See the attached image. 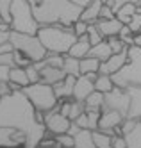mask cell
<instances>
[{
    "instance_id": "db71d44e",
    "label": "cell",
    "mask_w": 141,
    "mask_h": 148,
    "mask_svg": "<svg viewBox=\"0 0 141 148\" xmlns=\"http://www.w3.org/2000/svg\"><path fill=\"white\" fill-rule=\"evenodd\" d=\"M38 148H39V146H38Z\"/></svg>"
},
{
    "instance_id": "d590c367",
    "label": "cell",
    "mask_w": 141,
    "mask_h": 148,
    "mask_svg": "<svg viewBox=\"0 0 141 148\" xmlns=\"http://www.w3.org/2000/svg\"><path fill=\"white\" fill-rule=\"evenodd\" d=\"M11 4L13 0H0V16L6 23H9V11H11Z\"/></svg>"
},
{
    "instance_id": "ba28073f",
    "label": "cell",
    "mask_w": 141,
    "mask_h": 148,
    "mask_svg": "<svg viewBox=\"0 0 141 148\" xmlns=\"http://www.w3.org/2000/svg\"><path fill=\"white\" fill-rule=\"evenodd\" d=\"M129 103H131V97H129V93H127L125 88L114 86L109 93L104 95V107L105 109H114V111H118L123 118L127 116Z\"/></svg>"
},
{
    "instance_id": "ffe728a7",
    "label": "cell",
    "mask_w": 141,
    "mask_h": 148,
    "mask_svg": "<svg viewBox=\"0 0 141 148\" xmlns=\"http://www.w3.org/2000/svg\"><path fill=\"white\" fill-rule=\"evenodd\" d=\"M72 148H95L91 130L80 129L77 134L73 136V146H72Z\"/></svg>"
},
{
    "instance_id": "44dd1931",
    "label": "cell",
    "mask_w": 141,
    "mask_h": 148,
    "mask_svg": "<svg viewBox=\"0 0 141 148\" xmlns=\"http://www.w3.org/2000/svg\"><path fill=\"white\" fill-rule=\"evenodd\" d=\"M111 54H113V50L109 48V45H107V41H105V39H102L100 43L93 45V47L89 48V52H88V56H89V57H96L100 62L105 61Z\"/></svg>"
},
{
    "instance_id": "277c9868",
    "label": "cell",
    "mask_w": 141,
    "mask_h": 148,
    "mask_svg": "<svg viewBox=\"0 0 141 148\" xmlns=\"http://www.w3.org/2000/svg\"><path fill=\"white\" fill-rule=\"evenodd\" d=\"M127 57L129 62L113 73L111 79L114 86L118 88H129V86H141V48L132 45L127 48Z\"/></svg>"
},
{
    "instance_id": "7402d4cb",
    "label": "cell",
    "mask_w": 141,
    "mask_h": 148,
    "mask_svg": "<svg viewBox=\"0 0 141 148\" xmlns=\"http://www.w3.org/2000/svg\"><path fill=\"white\" fill-rule=\"evenodd\" d=\"M80 59H75L72 56H64V61H63V71L66 75H73V77H79L80 75V64H79Z\"/></svg>"
},
{
    "instance_id": "e0dca14e",
    "label": "cell",
    "mask_w": 141,
    "mask_h": 148,
    "mask_svg": "<svg viewBox=\"0 0 141 148\" xmlns=\"http://www.w3.org/2000/svg\"><path fill=\"white\" fill-rule=\"evenodd\" d=\"M89 48H91V43H89V39H88V36H79L77 39L73 41V45L70 47V50H68V56H72V57H75V59H82V57H88V52H89Z\"/></svg>"
},
{
    "instance_id": "83f0119b",
    "label": "cell",
    "mask_w": 141,
    "mask_h": 148,
    "mask_svg": "<svg viewBox=\"0 0 141 148\" xmlns=\"http://www.w3.org/2000/svg\"><path fill=\"white\" fill-rule=\"evenodd\" d=\"M84 111H86V116H88V130H96L102 109H84Z\"/></svg>"
},
{
    "instance_id": "ac0fdd59",
    "label": "cell",
    "mask_w": 141,
    "mask_h": 148,
    "mask_svg": "<svg viewBox=\"0 0 141 148\" xmlns=\"http://www.w3.org/2000/svg\"><path fill=\"white\" fill-rule=\"evenodd\" d=\"M66 73L63 71V68H54V66H43L39 68V80L45 82V84H50L54 86L56 82L63 80Z\"/></svg>"
},
{
    "instance_id": "8992f818",
    "label": "cell",
    "mask_w": 141,
    "mask_h": 148,
    "mask_svg": "<svg viewBox=\"0 0 141 148\" xmlns=\"http://www.w3.org/2000/svg\"><path fill=\"white\" fill-rule=\"evenodd\" d=\"M9 43L13 45L14 50L21 52L30 62H38L41 59H45L47 50L41 45V41L36 34H23V32H9Z\"/></svg>"
},
{
    "instance_id": "7c38bea8",
    "label": "cell",
    "mask_w": 141,
    "mask_h": 148,
    "mask_svg": "<svg viewBox=\"0 0 141 148\" xmlns=\"http://www.w3.org/2000/svg\"><path fill=\"white\" fill-rule=\"evenodd\" d=\"M95 91V86H93V80L88 79V75H79L75 79V84H73V100L77 102H84L88 98V95Z\"/></svg>"
},
{
    "instance_id": "7dc6e473",
    "label": "cell",
    "mask_w": 141,
    "mask_h": 148,
    "mask_svg": "<svg viewBox=\"0 0 141 148\" xmlns=\"http://www.w3.org/2000/svg\"><path fill=\"white\" fill-rule=\"evenodd\" d=\"M72 4H75V5H79V7H86L89 4V0H70Z\"/></svg>"
},
{
    "instance_id": "4316f807",
    "label": "cell",
    "mask_w": 141,
    "mask_h": 148,
    "mask_svg": "<svg viewBox=\"0 0 141 148\" xmlns=\"http://www.w3.org/2000/svg\"><path fill=\"white\" fill-rule=\"evenodd\" d=\"M91 136H93V145L95 148H113L111 146V137L109 134H105L102 130H91Z\"/></svg>"
},
{
    "instance_id": "4fadbf2b",
    "label": "cell",
    "mask_w": 141,
    "mask_h": 148,
    "mask_svg": "<svg viewBox=\"0 0 141 148\" xmlns=\"http://www.w3.org/2000/svg\"><path fill=\"white\" fill-rule=\"evenodd\" d=\"M125 89L131 97V103H129V111L125 118L139 120L141 118V86H129Z\"/></svg>"
},
{
    "instance_id": "8d00e7d4",
    "label": "cell",
    "mask_w": 141,
    "mask_h": 148,
    "mask_svg": "<svg viewBox=\"0 0 141 148\" xmlns=\"http://www.w3.org/2000/svg\"><path fill=\"white\" fill-rule=\"evenodd\" d=\"M13 59H14V66H20V68H25L30 64V61L18 50H13Z\"/></svg>"
},
{
    "instance_id": "603a6c76",
    "label": "cell",
    "mask_w": 141,
    "mask_h": 148,
    "mask_svg": "<svg viewBox=\"0 0 141 148\" xmlns=\"http://www.w3.org/2000/svg\"><path fill=\"white\" fill-rule=\"evenodd\" d=\"M93 86H95V89L96 91H100V93H109L113 88H114V82H113V79H111V75H104V73H98L96 75V79H95V82H93Z\"/></svg>"
},
{
    "instance_id": "6da1fadb",
    "label": "cell",
    "mask_w": 141,
    "mask_h": 148,
    "mask_svg": "<svg viewBox=\"0 0 141 148\" xmlns=\"http://www.w3.org/2000/svg\"><path fill=\"white\" fill-rule=\"evenodd\" d=\"M0 127L23 132V148H38L47 130L45 123L36 121V109L21 89L0 97Z\"/></svg>"
},
{
    "instance_id": "f35d334b",
    "label": "cell",
    "mask_w": 141,
    "mask_h": 148,
    "mask_svg": "<svg viewBox=\"0 0 141 148\" xmlns=\"http://www.w3.org/2000/svg\"><path fill=\"white\" fill-rule=\"evenodd\" d=\"M86 30H88V23L86 22H82V20H77V22L73 23V32H75V36H84L86 34Z\"/></svg>"
},
{
    "instance_id": "1f68e13d",
    "label": "cell",
    "mask_w": 141,
    "mask_h": 148,
    "mask_svg": "<svg viewBox=\"0 0 141 148\" xmlns=\"http://www.w3.org/2000/svg\"><path fill=\"white\" fill-rule=\"evenodd\" d=\"M80 112H84V102H77V100H73V102H70V111H68V118L73 121L77 116L80 114Z\"/></svg>"
},
{
    "instance_id": "836d02e7",
    "label": "cell",
    "mask_w": 141,
    "mask_h": 148,
    "mask_svg": "<svg viewBox=\"0 0 141 148\" xmlns=\"http://www.w3.org/2000/svg\"><path fill=\"white\" fill-rule=\"evenodd\" d=\"M25 73H27V77H29L30 84L39 82V68L36 66V62H30L29 66H25Z\"/></svg>"
},
{
    "instance_id": "484cf974",
    "label": "cell",
    "mask_w": 141,
    "mask_h": 148,
    "mask_svg": "<svg viewBox=\"0 0 141 148\" xmlns=\"http://www.w3.org/2000/svg\"><path fill=\"white\" fill-rule=\"evenodd\" d=\"M136 9H138V5H134V4H131V2H125V4L114 13V16L120 20L122 23H129V20H131L132 14L136 13Z\"/></svg>"
},
{
    "instance_id": "d4e9b609",
    "label": "cell",
    "mask_w": 141,
    "mask_h": 148,
    "mask_svg": "<svg viewBox=\"0 0 141 148\" xmlns=\"http://www.w3.org/2000/svg\"><path fill=\"white\" fill-rule=\"evenodd\" d=\"M80 64V75L82 73H98V68H100V61L96 57H82L79 61Z\"/></svg>"
},
{
    "instance_id": "f6af8a7d",
    "label": "cell",
    "mask_w": 141,
    "mask_h": 148,
    "mask_svg": "<svg viewBox=\"0 0 141 148\" xmlns=\"http://www.w3.org/2000/svg\"><path fill=\"white\" fill-rule=\"evenodd\" d=\"M14 48H13V45L9 43V41H6V43H2L0 45V54H9V52H13Z\"/></svg>"
},
{
    "instance_id": "681fc988",
    "label": "cell",
    "mask_w": 141,
    "mask_h": 148,
    "mask_svg": "<svg viewBox=\"0 0 141 148\" xmlns=\"http://www.w3.org/2000/svg\"><path fill=\"white\" fill-rule=\"evenodd\" d=\"M125 2H131V4H134V5H139L141 0H125Z\"/></svg>"
},
{
    "instance_id": "5b68a950",
    "label": "cell",
    "mask_w": 141,
    "mask_h": 148,
    "mask_svg": "<svg viewBox=\"0 0 141 148\" xmlns=\"http://www.w3.org/2000/svg\"><path fill=\"white\" fill-rule=\"evenodd\" d=\"M9 27L14 32H23V34H36L38 29L41 27L34 13L30 9V4L27 0H13L9 11Z\"/></svg>"
},
{
    "instance_id": "9a60e30c",
    "label": "cell",
    "mask_w": 141,
    "mask_h": 148,
    "mask_svg": "<svg viewBox=\"0 0 141 148\" xmlns=\"http://www.w3.org/2000/svg\"><path fill=\"white\" fill-rule=\"evenodd\" d=\"M95 25L98 29V32L102 34V38H109V36H118L120 29L125 23H122L120 20L114 16V18H109V20H96Z\"/></svg>"
},
{
    "instance_id": "30bf717a",
    "label": "cell",
    "mask_w": 141,
    "mask_h": 148,
    "mask_svg": "<svg viewBox=\"0 0 141 148\" xmlns=\"http://www.w3.org/2000/svg\"><path fill=\"white\" fill-rule=\"evenodd\" d=\"M127 48L122 50V52H118V54H111L105 61H102L100 62V68H98V73H104V75H113V73H116L118 70H122L127 62H129Z\"/></svg>"
},
{
    "instance_id": "f907efd6",
    "label": "cell",
    "mask_w": 141,
    "mask_h": 148,
    "mask_svg": "<svg viewBox=\"0 0 141 148\" xmlns=\"http://www.w3.org/2000/svg\"><path fill=\"white\" fill-rule=\"evenodd\" d=\"M2 23H6V22H4V20H2V16H0V25H2Z\"/></svg>"
},
{
    "instance_id": "ee69618b",
    "label": "cell",
    "mask_w": 141,
    "mask_h": 148,
    "mask_svg": "<svg viewBox=\"0 0 141 148\" xmlns=\"http://www.w3.org/2000/svg\"><path fill=\"white\" fill-rule=\"evenodd\" d=\"M105 4H107V5H109V7L113 9V11L116 13V11H118V9H120V7H122V5L125 4V0H107V2H105Z\"/></svg>"
},
{
    "instance_id": "8fae6325",
    "label": "cell",
    "mask_w": 141,
    "mask_h": 148,
    "mask_svg": "<svg viewBox=\"0 0 141 148\" xmlns=\"http://www.w3.org/2000/svg\"><path fill=\"white\" fill-rule=\"evenodd\" d=\"M25 134L11 127H0V148H16L23 146Z\"/></svg>"
},
{
    "instance_id": "7a4b0ae2",
    "label": "cell",
    "mask_w": 141,
    "mask_h": 148,
    "mask_svg": "<svg viewBox=\"0 0 141 148\" xmlns=\"http://www.w3.org/2000/svg\"><path fill=\"white\" fill-rule=\"evenodd\" d=\"M39 25H73L80 20L82 7L70 0H27Z\"/></svg>"
},
{
    "instance_id": "7bdbcfd3",
    "label": "cell",
    "mask_w": 141,
    "mask_h": 148,
    "mask_svg": "<svg viewBox=\"0 0 141 148\" xmlns=\"http://www.w3.org/2000/svg\"><path fill=\"white\" fill-rule=\"evenodd\" d=\"M9 70H11V66H2L0 64V88L9 82Z\"/></svg>"
},
{
    "instance_id": "cb8c5ba5",
    "label": "cell",
    "mask_w": 141,
    "mask_h": 148,
    "mask_svg": "<svg viewBox=\"0 0 141 148\" xmlns=\"http://www.w3.org/2000/svg\"><path fill=\"white\" fill-rule=\"evenodd\" d=\"M104 107V93L100 91H91L88 98L84 100V109H102Z\"/></svg>"
},
{
    "instance_id": "f1b7e54d",
    "label": "cell",
    "mask_w": 141,
    "mask_h": 148,
    "mask_svg": "<svg viewBox=\"0 0 141 148\" xmlns=\"http://www.w3.org/2000/svg\"><path fill=\"white\" fill-rule=\"evenodd\" d=\"M86 36H88L91 47H93V45H96V43H100V41L104 39V38H102V34L98 32V29H96V25H95V23H88V30H86Z\"/></svg>"
},
{
    "instance_id": "11a10c76",
    "label": "cell",
    "mask_w": 141,
    "mask_h": 148,
    "mask_svg": "<svg viewBox=\"0 0 141 148\" xmlns=\"http://www.w3.org/2000/svg\"><path fill=\"white\" fill-rule=\"evenodd\" d=\"M139 120H141V118H139Z\"/></svg>"
},
{
    "instance_id": "c3c4849f",
    "label": "cell",
    "mask_w": 141,
    "mask_h": 148,
    "mask_svg": "<svg viewBox=\"0 0 141 148\" xmlns=\"http://www.w3.org/2000/svg\"><path fill=\"white\" fill-rule=\"evenodd\" d=\"M134 45L141 48V34H138V36H134Z\"/></svg>"
},
{
    "instance_id": "d6a6232c",
    "label": "cell",
    "mask_w": 141,
    "mask_h": 148,
    "mask_svg": "<svg viewBox=\"0 0 141 148\" xmlns=\"http://www.w3.org/2000/svg\"><path fill=\"white\" fill-rule=\"evenodd\" d=\"M125 25L131 29L134 34H139V32H141V13L136 11V13L132 14V18L129 20V23H125Z\"/></svg>"
},
{
    "instance_id": "ab89813d",
    "label": "cell",
    "mask_w": 141,
    "mask_h": 148,
    "mask_svg": "<svg viewBox=\"0 0 141 148\" xmlns=\"http://www.w3.org/2000/svg\"><path fill=\"white\" fill-rule=\"evenodd\" d=\"M109 18H114V11L107 4H102L100 13H98V20H109Z\"/></svg>"
},
{
    "instance_id": "816d5d0a",
    "label": "cell",
    "mask_w": 141,
    "mask_h": 148,
    "mask_svg": "<svg viewBox=\"0 0 141 148\" xmlns=\"http://www.w3.org/2000/svg\"><path fill=\"white\" fill-rule=\"evenodd\" d=\"M100 2H102V4H105V2H107V0H100Z\"/></svg>"
},
{
    "instance_id": "f5cc1de1",
    "label": "cell",
    "mask_w": 141,
    "mask_h": 148,
    "mask_svg": "<svg viewBox=\"0 0 141 148\" xmlns=\"http://www.w3.org/2000/svg\"><path fill=\"white\" fill-rule=\"evenodd\" d=\"M139 5H141V4H139Z\"/></svg>"
},
{
    "instance_id": "52a82bcc",
    "label": "cell",
    "mask_w": 141,
    "mask_h": 148,
    "mask_svg": "<svg viewBox=\"0 0 141 148\" xmlns=\"http://www.w3.org/2000/svg\"><path fill=\"white\" fill-rule=\"evenodd\" d=\"M25 93V97L30 100V103L34 105L36 111H43L47 112L50 111L52 107H56L57 105V97L56 93H54V88L50 84H45V82H34V84H29L21 89Z\"/></svg>"
},
{
    "instance_id": "d6986e66",
    "label": "cell",
    "mask_w": 141,
    "mask_h": 148,
    "mask_svg": "<svg viewBox=\"0 0 141 148\" xmlns=\"http://www.w3.org/2000/svg\"><path fill=\"white\" fill-rule=\"evenodd\" d=\"M100 7L102 2L100 0H89V4L82 7V13H80V20L86 23H95L98 20V13H100Z\"/></svg>"
},
{
    "instance_id": "4dcf8cb0",
    "label": "cell",
    "mask_w": 141,
    "mask_h": 148,
    "mask_svg": "<svg viewBox=\"0 0 141 148\" xmlns=\"http://www.w3.org/2000/svg\"><path fill=\"white\" fill-rule=\"evenodd\" d=\"M118 38H120L127 47H132V45H134V32H132V30L129 29L127 25H123V27L120 29V32H118Z\"/></svg>"
},
{
    "instance_id": "e575fe53",
    "label": "cell",
    "mask_w": 141,
    "mask_h": 148,
    "mask_svg": "<svg viewBox=\"0 0 141 148\" xmlns=\"http://www.w3.org/2000/svg\"><path fill=\"white\" fill-rule=\"evenodd\" d=\"M56 141H57V145L61 146V148H72L73 146V136H70V134H57L56 136Z\"/></svg>"
},
{
    "instance_id": "2e32d148",
    "label": "cell",
    "mask_w": 141,
    "mask_h": 148,
    "mask_svg": "<svg viewBox=\"0 0 141 148\" xmlns=\"http://www.w3.org/2000/svg\"><path fill=\"white\" fill-rule=\"evenodd\" d=\"M30 80L25 73V68H20V66H13L9 70V88L11 91H16V89H23L25 86H29Z\"/></svg>"
},
{
    "instance_id": "9c48e42d",
    "label": "cell",
    "mask_w": 141,
    "mask_h": 148,
    "mask_svg": "<svg viewBox=\"0 0 141 148\" xmlns=\"http://www.w3.org/2000/svg\"><path fill=\"white\" fill-rule=\"evenodd\" d=\"M123 121V116L114 111V109H105L102 107V112H100V118H98V127H96V130H102L109 136H114V129L116 127H120Z\"/></svg>"
},
{
    "instance_id": "b9f144b4",
    "label": "cell",
    "mask_w": 141,
    "mask_h": 148,
    "mask_svg": "<svg viewBox=\"0 0 141 148\" xmlns=\"http://www.w3.org/2000/svg\"><path fill=\"white\" fill-rule=\"evenodd\" d=\"M0 64L2 66H14V59H13V52H9V54H0Z\"/></svg>"
},
{
    "instance_id": "f546056e",
    "label": "cell",
    "mask_w": 141,
    "mask_h": 148,
    "mask_svg": "<svg viewBox=\"0 0 141 148\" xmlns=\"http://www.w3.org/2000/svg\"><path fill=\"white\" fill-rule=\"evenodd\" d=\"M105 41H107V45H109V48L113 50V54H118V52H122V50L127 48V45H125L118 36H109Z\"/></svg>"
},
{
    "instance_id": "60d3db41",
    "label": "cell",
    "mask_w": 141,
    "mask_h": 148,
    "mask_svg": "<svg viewBox=\"0 0 141 148\" xmlns=\"http://www.w3.org/2000/svg\"><path fill=\"white\" fill-rule=\"evenodd\" d=\"M9 32H11L9 23H2V25H0V45L6 43V41H9Z\"/></svg>"
},
{
    "instance_id": "74e56055",
    "label": "cell",
    "mask_w": 141,
    "mask_h": 148,
    "mask_svg": "<svg viewBox=\"0 0 141 148\" xmlns=\"http://www.w3.org/2000/svg\"><path fill=\"white\" fill-rule=\"evenodd\" d=\"M111 146H113V148H127V139H125V136L114 134V136L111 137Z\"/></svg>"
},
{
    "instance_id": "3957f363",
    "label": "cell",
    "mask_w": 141,
    "mask_h": 148,
    "mask_svg": "<svg viewBox=\"0 0 141 148\" xmlns=\"http://www.w3.org/2000/svg\"><path fill=\"white\" fill-rule=\"evenodd\" d=\"M36 36L39 38L41 45L45 47L47 52L52 54H63L66 56L73 41L77 39L73 32V25H41L38 29Z\"/></svg>"
},
{
    "instance_id": "bcb514c9",
    "label": "cell",
    "mask_w": 141,
    "mask_h": 148,
    "mask_svg": "<svg viewBox=\"0 0 141 148\" xmlns=\"http://www.w3.org/2000/svg\"><path fill=\"white\" fill-rule=\"evenodd\" d=\"M79 130H80V127H79L77 123H75V121H72V123H70V127H68V132H66V134H70V136H75V134H77Z\"/></svg>"
},
{
    "instance_id": "5bb4252c",
    "label": "cell",
    "mask_w": 141,
    "mask_h": 148,
    "mask_svg": "<svg viewBox=\"0 0 141 148\" xmlns=\"http://www.w3.org/2000/svg\"><path fill=\"white\" fill-rule=\"evenodd\" d=\"M75 79H77V77H73V75H64V79H63V80L56 82V84L52 86V88H54V93H56V97H57V100H59V102L72 98Z\"/></svg>"
}]
</instances>
